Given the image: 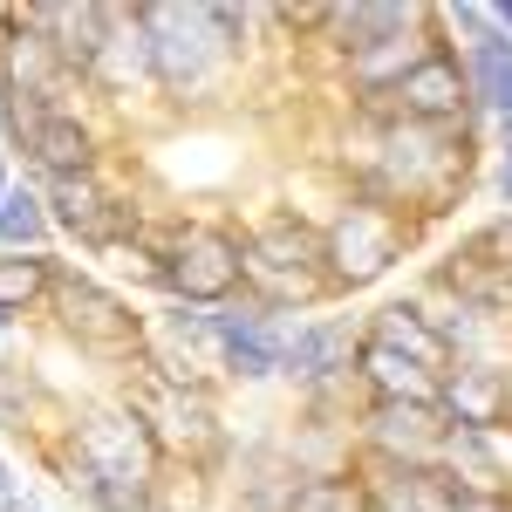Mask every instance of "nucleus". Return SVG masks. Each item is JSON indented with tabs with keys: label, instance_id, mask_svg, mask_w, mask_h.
<instances>
[{
	"label": "nucleus",
	"instance_id": "1",
	"mask_svg": "<svg viewBox=\"0 0 512 512\" xmlns=\"http://www.w3.org/2000/svg\"><path fill=\"white\" fill-rule=\"evenodd\" d=\"M76 458L89 492H103L110 506H137L144 499V465H151V437L137 417H89L76 431Z\"/></svg>",
	"mask_w": 512,
	"mask_h": 512
},
{
	"label": "nucleus",
	"instance_id": "2",
	"mask_svg": "<svg viewBox=\"0 0 512 512\" xmlns=\"http://www.w3.org/2000/svg\"><path fill=\"white\" fill-rule=\"evenodd\" d=\"M315 260L321 253L301 233L274 226V233H260V239L239 246V280L260 294V308H294V301H315L321 287H328V274H321Z\"/></svg>",
	"mask_w": 512,
	"mask_h": 512
},
{
	"label": "nucleus",
	"instance_id": "3",
	"mask_svg": "<svg viewBox=\"0 0 512 512\" xmlns=\"http://www.w3.org/2000/svg\"><path fill=\"white\" fill-rule=\"evenodd\" d=\"M164 287L185 294L192 308H226V294L239 287V246L219 226H185V233L171 239Z\"/></svg>",
	"mask_w": 512,
	"mask_h": 512
},
{
	"label": "nucleus",
	"instance_id": "4",
	"mask_svg": "<svg viewBox=\"0 0 512 512\" xmlns=\"http://www.w3.org/2000/svg\"><path fill=\"white\" fill-rule=\"evenodd\" d=\"M144 41H151V76L164 89H198L205 82V62H212V7H144Z\"/></svg>",
	"mask_w": 512,
	"mask_h": 512
},
{
	"label": "nucleus",
	"instance_id": "5",
	"mask_svg": "<svg viewBox=\"0 0 512 512\" xmlns=\"http://www.w3.org/2000/svg\"><path fill=\"white\" fill-rule=\"evenodd\" d=\"M396 253H403V226H396L390 205H349L342 226L328 233V260H335L328 274L349 280V287H362V280L383 274Z\"/></svg>",
	"mask_w": 512,
	"mask_h": 512
},
{
	"label": "nucleus",
	"instance_id": "6",
	"mask_svg": "<svg viewBox=\"0 0 512 512\" xmlns=\"http://www.w3.org/2000/svg\"><path fill=\"white\" fill-rule=\"evenodd\" d=\"M55 308H62V328L76 335L82 349H103V355H123V349H137V315L123 308L110 287H96V280H55Z\"/></svg>",
	"mask_w": 512,
	"mask_h": 512
},
{
	"label": "nucleus",
	"instance_id": "7",
	"mask_svg": "<svg viewBox=\"0 0 512 512\" xmlns=\"http://www.w3.org/2000/svg\"><path fill=\"white\" fill-rule=\"evenodd\" d=\"M7 130L21 137V151L48 171V178H76L89 171V130H82L69 110H21V103H7Z\"/></svg>",
	"mask_w": 512,
	"mask_h": 512
},
{
	"label": "nucleus",
	"instance_id": "8",
	"mask_svg": "<svg viewBox=\"0 0 512 512\" xmlns=\"http://www.w3.org/2000/svg\"><path fill=\"white\" fill-rule=\"evenodd\" d=\"M465 96H472L465 69H458L451 55H437V48L390 89V103H396V117H403V123H451L458 110H465Z\"/></svg>",
	"mask_w": 512,
	"mask_h": 512
},
{
	"label": "nucleus",
	"instance_id": "9",
	"mask_svg": "<svg viewBox=\"0 0 512 512\" xmlns=\"http://www.w3.org/2000/svg\"><path fill=\"white\" fill-rule=\"evenodd\" d=\"M21 21L41 28L48 48H55L69 69H96L103 48H110V7H28Z\"/></svg>",
	"mask_w": 512,
	"mask_h": 512
},
{
	"label": "nucleus",
	"instance_id": "10",
	"mask_svg": "<svg viewBox=\"0 0 512 512\" xmlns=\"http://www.w3.org/2000/svg\"><path fill=\"white\" fill-rule=\"evenodd\" d=\"M212 328H219V355H226V369L233 376H274L280 369V335L274 321H267V308H212Z\"/></svg>",
	"mask_w": 512,
	"mask_h": 512
},
{
	"label": "nucleus",
	"instance_id": "11",
	"mask_svg": "<svg viewBox=\"0 0 512 512\" xmlns=\"http://www.w3.org/2000/svg\"><path fill=\"white\" fill-rule=\"evenodd\" d=\"M48 219L55 226H69L76 239H89V246H103V239L123 226V212L110 205V192L96 185V171H76V178H48Z\"/></svg>",
	"mask_w": 512,
	"mask_h": 512
},
{
	"label": "nucleus",
	"instance_id": "12",
	"mask_svg": "<svg viewBox=\"0 0 512 512\" xmlns=\"http://www.w3.org/2000/svg\"><path fill=\"white\" fill-rule=\"evenodd\" d=\"M376 444H390L403 458H431L444 444V424H437L431 403H403V396H383L376 403Z\"/></svg>",
	"mask_w": 512,
	"mask_h": 512
},
{
	"label": "nucleus",
	"instance_id": "13",
	"mask_svg": "<svg viewBox=\"0 0 512 512\" xmlns=\"http://www.w3.org/2000/svg\"><path fill=\"white\" fill-rule=\"evenodd\" d=\"M369 342L410 355L417 369H444V362H451V335H437L431 321H417V308H383L376 328H369Z\"/></svg>",
	"mask_w": 512,
	"mask_h": 512
},
{
	"label": "nucleus",
	"instance_id": "14",
	"mask_svg": "<svg viewBox=\"0 0 512 512\" xmlns=\"http://www.w3.org/2000/svg\"><path fill=\"white\" fill-rule=\"evenodd\" d=\"M376 512H465V492L444 485L437 472H424V465H403V472L383 478V506Z\"/></svg>",
	"mask_w": 512,
	"mask_h": 512
},
{
	"label": "nucleus",
	"instance_id": "15",
	"mask_svg": "<svg viewBox=\"0 0 512 512\" xmlns=\"http://www.w3.org/2000/svg\"><path fill=\"white\" fill-rule=\"evenodd\" d=\"M465 82H472V96L485 103V110H499V117L512 123V41L492 35L472 48V62H465Z\"/></svg>",
	"mask_w": 512,
	"mask_h": 512
},
{
	"label": "nucleus",
	"instance_id": "16",
	"mask_svg": "<svg viewBox=\"0 0 512 512\" xmlns=\"http://www.w3.org/2000/svg\"><path fill=\"white\" fill-rule=\"evenodd\" d=\"M164 335H171V349H178V376H205L212 362H226L219 355V328H212V308H171L164 315Z\"/></svg>",
	"mask_w": 512,
	"mask_h": 512
},
{
	"label": "nucleus",
	"instance_id": "17",
	"mask_svg": "<svg viewBox=\"0 0 512 512\" xmlns=\"http://www.w3.org/2000/svg\"><path fill=\"white\" fill-rule=\"evenodd\" d=\"M328 21H335V28L349 35V55H362V48H376V41L410 35V28H417L424 14H417V7H390V0H383V7H335Z\"/></svg>",
	"mask_w": 512,
	"mask_h": 512
},
{
	"label": "nucleus",
	"instance_id": "18",
	"mask_svg": "<svg viewBox=\"0 0 512 512\" xmlns=\"http://www.w3.org/2000/svg\"><path fill=\"white\" fill-rule=\"evenodd\" d=\"M342 349H349V335H342L335 321H308V328H294V335L280 342V369H294V376H328Z\"/></svg>",
	"mask_w": 512,
	"mask_h": 512
},
{
	"label": "nucleus",
	"instance_id": "19",
	"mask_svg": "<svg viewBox=\"0 0 512 512\" xmlns=\"http://www.w3.org/2000/svg\"><path fill=\"white\" fill-rule=\"evenodd\" d=\"M362 369L376 376L383 396H403V403H431V369H417L410 355L383 349V342H362Z\"/></svg>",
	"mask_w": 512,
	"mask_h": 512
},
{
	"label": "nucleus",
	"instance_id": "20",
	"mask_svg": "<svg viewBox=\"0 0 512 512\" xmlns=\"http://www.w3.org/2000/svg\"><path fill=\"white\" fill-rule=\"evenodd\" d=\"M451 417H458V431L506 417V383H499L492 369H458V383H451Z\"/></svg>",
	"mask_w": 512,
	"mask_h": 512
},
{
	"label": "nucleus",
	"instance_id": "21",
	"mask_svg": "<svg viewBox=\"0 0 512 512\" xmlns=\"http://www.w3.org/2000/svg\"><path fill=\"white\" fill-rule=\"evenodd\" d=\"M48 287H55V280H48V260H35V253H28V260H21V253L0 260V315L14 321L21 308H35Z\"/></svg>",
	"mask_w": 512,
	"mask_h": 512
},
{
	"label": "nucleus",
	"instance_id": "22",
	"mask_svg": "<svg viewBox=\"0 0 512 512\" xmlns=\"http://www.w3.org/2000/svg\"><path fill=\"white\" fill-rule=\"evenodd\" d=\"M41 233H48V205H41L35 192H7V205H0V246H41Z\"/></svg>",
	"mask_w": 512,
	"mask_h": 512
},
{
	"label": "nucleus",
	"instance_id": "23",
	"mask_svg": "<svg viewBox=\"0 0 512 512\" xmlns=\"http://www.w3.org/2000/svg\"><path fill=\"white\" fill-rule=\"evenodd\" d=\"M287 512H376V499L362 485H349V478H308Z\"/></svg>",
	"mask_w": 512,
	"mask_h": 512
},
{
	"label": "nucleus",
	"instance_id": "24",
	"mask_svg": "<svg viewBox=\"0 0 512 512\" xmlns=\"http://www.w3.org/2000/svg\"><path fill=\"white\" fill-rule=\"evenodd\" d=\"M21 410H28V376L7 362L0 369V424H21Z\"/></svg>",
	"mask_w": 512,
	"mask_h": 512
},
{
	"label": "nucleus",
	"instance_id": "25",
	"mask_svg": "<svg viewBox=\"0 0 512 512\" xmlns=\"http://www.w3.org/2000/svg\"><path fill=\"white\" fill-rule=\"evenodd\" d=\"M472 246H478V253H499V267H512V212L499 219V226H485Z\"/></svg>",
	"mask_w": 512,
	"mask_h": 512
},
{
	"label": "nucleus",
	"instance_id": "26",
	"mask_svg": "<svg viewBox=\"0 0 512 512\" xmlns=\"http://www.w3.org/2000/svg\"><path fill=\"white\" fill-rule=\"evenodd\" d=\"M7 355H14V321L0 315V369H7Z\"/></svg>",
	"mask_w": 512,
	"mask_h": 512
},
{
	"label": "nucleus",
	"instance_id": "27",
	"mask_svg": "<svg viewBox=\"0 0 512 512\" xmlns=\"http://www.w3.org/2000/svg\"><path fill=\"white\" fill-rule=\"evenodd\" d=\"M492 28H499V35L512 41V0H506V7H492Z\"/></svg>",
	"mask_w": 512,
	"mask_h": 512
},
{
	"label": "nucleus",
	"instance_id": "28",
	"mask_svg": "<svg viewBox=\"0 0 512 512\" xmlns=\"http://www.w3.org/2000/svg\"><path fill=\"white\" fill-rule=\"evenodd\" d=\"M465 512H512L506 499H465Z\"/></svg>",
	"mask_w": 512,
	"mask_h": 512
},
{
	"label": "nucleus",
	"instance_id": "29",
	"mask_svg": "<svg viewBox=\"0 0 512 512\" xmlns=\"http://www.w3.org/2000/svg\"><path fill=\"white\" fill-rule=\"evenodd\" d=\"M499 192H506V205H512V151H506V171H499Z\"/></svg>",
	"mask_w": 512,
	"mask_h": 512
},
{
	"label": "nucleus",
	"instance_id": "30",
	"mask_svg": "<svg viewBox=\"0 0 512 512\" xmlns=\"http://www.w3.org/2000/svg\"><path fill=\"white\" fill-rule=\"evenodd\" d=\"M0 205H7V171H0Z\"/></svg>",
	"mask_w": 512,
	"mask_h": 512
},
{
	"label": "nucleus",
	"instance_id": "31",
	"mask_svg": "<svg viewBox=\"0 0 512 512\" xmlns=\"http://www.w3.org/2000/svg\"><path fill=\"white\" fill-rule=\"evenodd\" d=\"M506 417H512V383H506Z\"/></svg>",
	"mask_w": 512,
	"mask_h": 512
},
{
	"label": "nucleus",
	"instance_id": "32",
	"mask_svg": "<svg viewBox=\"0 0 512 512\" xmlns=\"http://www.w3.org/2000/svg\"><path fill=\"white\" fill-rule=\"evenodd\" d=\"M0 499H7V472H0Z\"/></svg>",
	"mask_w": 512,
	"mask_h": 512
}]
</instances>
